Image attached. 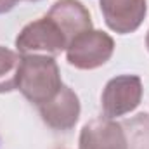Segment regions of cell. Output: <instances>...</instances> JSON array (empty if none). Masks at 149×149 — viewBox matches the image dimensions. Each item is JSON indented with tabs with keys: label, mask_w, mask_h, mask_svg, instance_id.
<instances>
[{
	"label": "cell",
	"mask_w": 149,
	"mask_h": 149,
	"mask_svg": "<svg viewBox=\"0 0 149 149\" xmlns=\"http://www.w3.org/2000/svg\"><path fill=\"white\" fill-rule=\"evenodd\" d=\"M63 87L61 71L52 56L26 54L21 57L17 74V90L31 104L42 106L49 102Z\"/></svg>",
	"instance_id": "6da1fadb"
},
{
	"label": "cell",
	"mask_w": 149,
	"mask_h": 149,
	"mask_svg": "<svg viewBox=\"0 0 149 149\" xmlns=\"http://www.w3.org/2000/svg\"><path fill=\"white\" fill-rule=\"evenodd\" d=\"M114 52V40L101 30H88L66 47V61L76 70H95L104 66Z\"/></svg>",
	"instance_id": "7a4b0ae2"
},
{
	"label": "cell",
	"mask_w": 149,
	"mask_h": 149,
	"mask_svg": "<svg viewBox=\"0 0 149 149\" xmlns=\"http://www.w3.org/2000/svg\"><path fill=\"white\" fill-rule=\"evenodd\" d=\"M66 47L68 38L49 16L28 23L16 37V49L23 56L45 52L47 56L54 57L66 50Z\"/></svg>",
	"instance_id": "3957f363"
},
{
	"label": "cell",
	"mask_w": 149,
	"mask_h": 149,
	"mask_svg": "<svg viewBox=\"0 0 149 149\" xmlns=\"http://www.w3.org/2000/svg\"><path fill=\"white\" fill-rule=\"evenodd\" d=\"M142 80L137 74H120L111 78L101 95V108L106 118H118L132 113L142 101Z\"/></svg>",
	"instance_id": "277c9868"
},
{
	"label": "cell",
	"mask_w": 149,
	"mask_h": 149,
	"mask_svg": "<svg viewBox=\"0 0 149 149\" xmlns=\"http://www.w3.org/2000/svg\"><path fill=\"white\" fill-rule=\"evenodd\" d=\"M99 7L108 28L120 35L139 30L148 14L146 0H99Z\"/></svg>",
	"instance_id": "5b68a950"
},
{
	"label": "cell",
	"mask_w": 149,
	"mask_h": 149,
	"mask_svg": "<svg viewBox=\"0 0 149 149\" xmlns=\"http://www.w3.org/2000/svg\"><path fill=\"white\" fill-rule=\"evenodd\" d=\"M38 111L47 127L57 132H68L76 125L81 108L74 90L68 85H63L49 102L38 106Z\"/></svg>",
	"instance_id": "8992f818"
},
{
	"label": "cell",
	"mask_w": 149,
	"mask_h": 149,
	"mask_svg": "<svg viewBox=\"0 0 149 149\" xmlns=\"http://www.w3.org/2000/svg\"><path fill=\"white\" fill-rule=\"evenodd\" d=\"M80 149H128V141L118 121L102 116L83 125Z\"/></svg>",
	"instance_id": "52a82bcc"
},
{
	"label": "cell",
	"mask_w": 149,
	"mask_h": 149,
	"mask_svg": "<svg viewBox=\"0 0 149 149\" xmlns=\"http://www.w3.org/2000/svg\"><path fill=\"white\" fill-rule=\"evenodd\" d=\"M47 16L61 28L64 37L68 38V45L78 35L92 30L90 12L80 0H57Z\"/></svg>",
	"instance_id": "ba28073f"
},
{
	"label": "cell",
	"mask_w": 149,
	"mask_h": 149,
	"mask_svg": "<svg viewBox=\"0 0 149 149\" xmlns=\"http://www.w3.org/2000/svg\"><path fill=\"white\" fill-rule=\"evenodd\" d=\"M19 52L0 45V94L17 90V74L21 66Z\"/></svg>",
	"instance_id": "9c48e42d"
},
{
	"label": "cell",
	"mask_w": 149,
	"mask_h": 149,
	"mask_svg": "<svg viewBox=\"0 0 149 149\" xmlns=\"http://www.w3.org/2000/svg\"><path fill=\"white\" fill-rule=\"evenodd\" d=\"M17 3H19V0H0V14H5V12L12 10Z\"/></svg>",
	"instance_id": "30bf717a"
},
{
	"label": "cell",
	"mask_w": 149,
	"mask_h": 149,
	"mask_svg": "<svg viewBox=\"0 0 149 149\" xmlns=\"http://www.w3.org/2000/svg\"><path fill=\"white\" fill-rule=\"evenodd\" d=\"M146 47H148V50H149V31H148V37H146Z\"/></svg>",
	"instance_id": "8fae6325"
},
{
	"label": "cell",
	"mask_w": 149,
	"mask_h": 149,
	"mask_svg": "<svg viewBox=\"0 0 149 149\" xmlns=\"http://www.w3.org/2000/svg\"><path fill=\"white\" fill-rule=\"evenodd\" d=\"M28 2H40V0H28Z\"/></svg>",
	"instance_id": "7c38bea8"
}]
</instances>
